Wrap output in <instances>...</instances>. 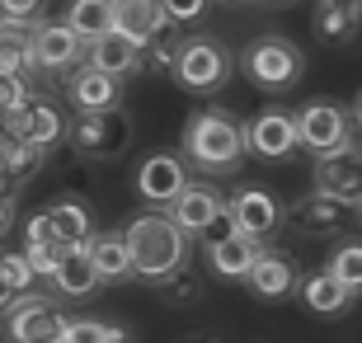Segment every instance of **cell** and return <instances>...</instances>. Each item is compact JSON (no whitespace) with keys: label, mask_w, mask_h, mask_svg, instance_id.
<instances>
[{"label":"cell","mask_w":362,"mask_h":343,"mask_svg":"<svg viewBox=\"0 0 362 343\" xmlns=\"http://www.w3.org/2000/svg\"><path fill=\"white\" fill-rule=\"evenodd\" d=\"M127 250H132V277L141 282H170L175 273H184L188 264V231L170 216V211H141L122 226Z\"/></svg>","instance_id":"cell-1"},{"label":"cell","mask_w":362,"mask_h":343,"mask_svg":"<svg viewBox=\"0 0 362 343\" xmlns=\"http://www.w3.org/2000/svg\"><path fill=\"white\" fill-rule=\"evenodd\" d=\"M245 151H250V136H245V127H240L235 113H226V108H202V113L188 118L184 160L193 165V170H202V179H207V174L240 170Z\"/></svg>","instance_id":"cell-2"},{"label":"cell","mask_w":362,"mask_h":343,"mask_svg":"<svg viewBox=\"0 0 362 343\" xmlns=\"http://www.w3.org/2000/svg\"><path fill=\"white\" fill-rule=\"evenodd\" d=\"M71 310L57 306V296L47 291H24L14 296V306L5 310V343H66V330H71Z\"/></svg>","instance_id":"cell-3"},{"label":"cell","mask_w":362,"mask_h":343,"mask_svg":"<svg viewBox=\"0 0 362 343\" xmlns=\"http://www.w3.org/2000/svg\"><path fill=\"white\" fill-rule=\"evenodd\" d=\"M230 66H235V57H230L226 42L202 38L198 33V38H184V47H179L175 80L188 94H216L230 80Z\"/></svg>","instance_id":"cell-4"},{"label":"cell","mask_w":362,"mask_h":343,"mask_svg":"<svg viewBox=\"0 0 362 343\" xmlns=\"http://www.w3.org/2000/svg\"><path fill=\"white\" fill-rule=\"evenodd\" d=\"M301 71H306V52L287 38H259L245 52V76L255 80L264 94L292 90L296 80H301Z\"/></svg>","instance_id":"cell-5"},{"label":"cell","mask_w":362,"mask_h":343,"mask_svg":"<svg viewBox=\"0 0 362 343\" xmlns=\"http://www.w3.org/2000/svg\"><path fill=\"white\" fill-rule=\"evenodd\" d=\"M296 127H301V146L315 151V156L353 146V113L344 104H334V99H310L296 113Z\"/></svg>","instance_id":"cell-6"},{"label":"cell","mask_w":362,"mask_h":343,"mask_svg":"<svg viewBox=\"0 0 362 343\" xmlns=\"http://www.w3.org/2000/svg\"><path fill=\"white\" fill-rule=\"evenodd\" d=\"M33 71L38 76H71V71L85 66L90 57V42L66 24V19H52V24H38V38H33Z\"/></svg>","instance_id":"cell-7"},{"label":"cell","mask_w":362,"mask_h":343,"mask_svg":"<svg viewBox=\"0 0 362 343\" xmlns=\"http://www.w3.org/2000/svg\"><path fill=\"white\" fill-rule=\"evenodd\" d=\"M188 188V160L184 151H156V156H146L141 165H136V198L151 202V207H175V198Z\"/></svg>","instance_id":"cell-8"},{"label":"cell","mask_w":362,"mask_h":343,"mask_svg":"<svg viewBox=\"0 0 362 343\" xmlns=\"http://www.w3.org/2000/svg\"><path fill=\"white\" fill-rule=\"evenodd\" d=\"M245 136H250V156L259 160H292L296 146H301L296 113H287V108H259L245 127Z\"/></svg>","instance_id":"cell-9"},{"label":"cell","mask_w":362,"mask_h":343,"mask_svg":"<svg viewBox=\"0 0 362 343\" xmlns=\"http://www.w3.org/2000/svg\"><path fill=\"white\" fill-rule=\"evenodd\" d=\"M0 127L5 136H19V141H33V146H57L62 136H71L66 118H62V108L47 104V99H33V104L14 108V113H0Z\"/></svg>","instance_id":"cell-10"},{"label":"cell","mask_w":362,"mask_h":343,"mask_svg":"<svg viewBox=\"0 0 362 343\" xmlns=\"http://www.w3.org/2000/svg\"><path fill=\"white\" fill-rule=\"evenodd\" d=\"M315 193H329V198H344L353 207H362V151L358 146L315 156Z\"/></svg>","instance_id":"cell-11"},{"label":"cell","mask_w":362,"mask_h":343,"mask_svg":"<svg viewBox=\"0 0 362 343\" xmlns=\"http://www.w3.org/2000/svg\"><path fill=\"white\" fill-rule=\"evenodd\" d=\"M170 216L184 226L188 236H207V231L226 216V198H221V188H216L212 179H188V188L175 198Z\"/></svg>","instance_id":"cell-12"},{"label":"cell","mask_w":362,"mask_h":343,"mask_svg":"<svg viewBox=\"0 0 362 343\" xmlns=\"http://www.w3.org/2000/svg\"><path fill=\"white\" fill-rule=\"evenodd\" d=\"M226 211H230V221H235V231L259 240V245H264L282 221V207H278V198H273L269 188H235L226 198Z\"/></svg>","instance_id":"cell-13"},{"label":"cell","mask_w":362,"mask_h":343,"mask_svg":"<svg viewBox=\"0 0 362 343\" xmlns=\"http://www.w3.org/2000/svg\"><path fill=\"white\" fill-rule=\"evenodd\" d=\"M127 136H132V127H127V118H122L118 108L113 113H81V118L71 122V146L81 151V156H118L122 146H127Z\"/></svg>","instance_id":"cell-14"},{"label":"cell","mask_w":362,"mask_h":343,"mask_svg":"<svg viewBox=\"0 0 362 343\" xmlns=\"http://www.w3.org/2000/svg\"><path fill=\"white\" fill-rule=\"evenodd\" d=\"M358 211L362 207H353V202H344V198L306 193V198L292 207V221H296V231H306V236H344V231H353Z\"/></svg>","instance_id":"cell-15"},{"label":"cell","mask_w":362,"mask_h":343,"mask_svg":"<svg viewBox=\"0 0 362 343\" xmlns=\"http://www.w3.org/2000/svg\"><path fill=\"white\" fill-rule=\"evenodd\" d=\"M66 99L76 104V113H113L122 104V80L108 71H94L85 62L81 71L66 76Z\"/></svg>","instance_id":"cell-16"},{"label":"cell","mask_w":362,"mask_h":343,"mask_svg":"<svg viewBox=\"0 0 362 343\" xmlns=\"http://www.w3.org/2000/svg\"><path fill=\"white\" fill-rule=\"evenodd\" d=\"M245 282L264 301H282L287 291L301 287V273H296V259L287 250H259V259H255V268H250Z\"/></svg>","instance_id":"cell-17"},{"label":"cell","mask_w":362,"mask_h":343,"mask_svg":"<svg viewBox=\"0 0 362 343\" xmlns=\"http://www.w3.org/2000/svg\"><path fill=\"white\" fill-rule=\"evenodd\" d=\"M259 240L240 236V231H230V236H216L207 240V268H212L216 277H230V282H245L250 277V268H255L259 259Z\"/></svg>","instance_id":"cell-18"},{"label":"cell","mask_w":362,"mask_h":343,"mask_svg":"<svg viewBox=\"0 0 362 343\" xmlns=\"http://www.w3.org/2000/svg\"><path fill=\"white\" fill-rule=\"evenodd\" d=\"M113 28L146 47L151 38H160L165 28H175V24L165 19L160 0H113Z\"/></svg>","instance_id":"cell-19"},{"label":"cell","mask_w":362,"mask_h":343,"mask_svg":"<svg viewBox=\"0 0 362 343\" xmlns=\"http://www.w3.org/2000/svg\"><path fill=\"white\" fill-rule=\"evenodd\" d=\"M52 287L62 291L66 301H85V296H94V291L104 287V277H99V268H94V259H90V250H85V245L62 250V264H57Z\"/></svg>","instance_id":"cell-20"},{"label":"cell","mask_w":362,"mask_h":343,"mask_svg":"<svg viewBox=\"0 0 362 343\" xmlns=\"http://www.w3.org/2000/svg\"><path fill=\"white\" fill-rule=\"evenodd\" d=\"M296 291H301V306H306L310 315H344V310L353 306V291L344 287V282H339L329 268H315V273H306Z\"/></svg>","instance_id":"cell-21"},{"label":"cell","mask_w":362,"mask_h":343,"mask_svg":"<svg viewBox=\"0 0 362 343\" xmlns=\"http://www.w3.org/2000/svg\"><path fill=\"white\" fill-rule=\"evenodd\" d=\"M94 71H108V76H132V71H141V42H132L127 33H104V38L90 42V57H85Z\"/></svg>","instance_id":"cell-22"},{"label":"cell","mask_w":362,"mask_h":343,"mask_svg":"<svg viewBox=\"0 0 362 343\" xmlns=\"http://www.w3.org/2000/svg\"><path fill=\"white\" fill-rule=\"evenodd\" d=\"M90 259L99 268L104 282H122V277H132V250H127V236L122 231H104V236H94L90 245Z\"/></svg>","instance_id":"cell-23"},{"label":"cell","mask_w":362,"mask_h":343,"mask_svg":"<svg viewBox=\"0 0 362 343\" xmlns=\"http://www.w3.org/2000/svg\"><path fill=\"white\" fill-rule=\"evenodd\" d=\"M47 211H52L57 245H62V250H76V245H90L94 240V216H90L85 202L66 198V202H57V207H47Z\"/></svg>","instance_id":"cell-24"},{"label":"cell","mask_w":362,"mask_h":343,"mask_svg":"<svg viewBox=\"0 0 362 343\" xmlns=\"http://www.w3.org/2000/svg\"><path fill=\"white\" fill-rule=\"evenodd\" d=\"M85 42L113 33V0H66V14H62Z\"/></svg>","instance_id":"cell-25"},{"label":"cell","mask_w":362,"mask_h":343,"mask_svg":"<svg viewBox=\"0 0 362 343\" xmlns=\"http://www.w3.org/2000/svg\"><path fill=\"white\" fill-rule=\"evenodd\" d=\"M358 24H362V10H353V5H344V0H325L320 14H315V33H320V38H329V42L353 38V33H358Z\"/></svg>","instance_id":"cell-26"},{"label":"cell","mask_w":362,"mask_h":343,"mask_svg":"<svg viewBox=\"0 0 362 343\" xmlns=\"http://www.w3.org/2000/svg\"><path fill=\"white\" fill-rule=\"evenodd\" d=\"M0 170L10 174V184H24V179H33V174L42 170V146L10 136V141H5V151H0Z\"/></svg>","instance_id":"cell-27"},{"label":"cell","mask_w":362,"mask_h":343,"mask_svg":"<svg viewBox=\"0 0 362 343\" xmlns=\"http://www.w3.org/2000/svg\"><path fill=\"white\" fill-rule=\"evenodd\" d=\"M325 268H329L353 296H362V240H344V245L329 254V264H325Z\"/></svg>","instance_id":"cell-28"},{"label":"cell","mask_w":362,"mask_h":343,"mask_svg":"<svg viewBox=\"0 0 362 343\" xmlns=\"http://www.w3.org/2000/svg\"><path fill=\"white\" fill-rule=\"evenodd\" d=\"M179 47H184V38H175V33H160V38H151L146 47H141V71H151V76H175V66H179Z\"/></svg>","instance_id":"cell-29"},{"label":"cell","mask_w":362,"mask_h":343,"mask_svg":"<svg viewBox=\"0 0 362 343\" xmlns=\"http://www.w3.org/2000/svg\"><path fill=\"white\" fill-rule=\"evenodd\" d=\"M66 343H127L122 325L113 320H90V315H76L66 330Z\"/></svg>","instance_id":"cell-30"},{"label":"cell","mask_w":362,"mask_h":343,"mask_svg":"<svg viewBox=\"0 0 362 343\" xmlns=\"http://www.w3.org/2000/svg\"><path fill=\"white\" fill-rule=\"evenodd\" d=\"M33 245H57V226H52V211L47 207L33 211L24 221V250H33Z\"/></svg>","instance_id":"cell-31"},{"label":"cell","mask_w":362,"mask_h":343,"mask_svg":"<svg viewBox=\"0 0 362 343\" xmlns=\"http://www.w3.org/2000/svg\"><path fill=\"white\" fill-rule=\"evenodd\" d=\"M5 273H10L14 296L33 291V282H38V273H33V264H28V254H5Z\"/></svg>","instance_id":"cell-32"},{"label":"cell","mask_w":362,"mask_h":343,"mask_svg":"<svg viewBox=\"0 0 362 343\" xmlns=\"http://www.w3.org/2000/svg\"><path fill=\"white\" fill-rule=\"evenodd\" d=\"M42 5L47 0H0V19H10V24H42Z\"/></svg>","instance_id":"cell-33"},{"label":"cell","mask_w":362,"mask_h":343,"mask_svg":"<svg viewBox=\"0 0 362 343\" xmlns=\"http://www.w3.org/2000/svg\"><path fill=\"white\" fill-rule=\"evenodd\" d=\"M160 5H165V19H170V24H193V19L207 14L212 0H160Z\"/></svg>","instance_id":"cell-34"},{"label":"cell","mask_w":362,"mask_h":343,"mask_svg":"<svg viewBox=\"0 0 362 343\" xmlns=\"http://www.w3.org/2000/svg\"><path fill=\"white\" fill-rule=\"evenodd\" d=\"M28 254V264H33V273L38 277H57V264H62V245H33Z\"/></svg>","instance_id":"cell-35"},{"label":"cell","mask_w":362,"mask_h":343,"mask_svg":"<svg viewBox=\"0 0 362 343\" xmlns=\"http://www.w3.org/2000/svg\"><path fill=\"white\" fill-rule=\"evenodd\" d=\"M160 287H165V296H170V301H184V306H188L193 296H198V277L184 268V273H175L170 282H160Z\"/></svg>","instance_id":"cell-36"},{"label":"cell","mask_w":362,"mask_h":343,"mask_svg":"<svg viewBox=\"0 0 362 343\" xmlns=\"http://www.w3.org/2000/svg\"><path fill=\"white\" fill-rule=\"evenodd\" d=\"M14 306V287H10V273H5V254H0V315Z\"/></svg>","instance_id":"cell-37"},{"label":"cell","mask_w":362,"mask_h":343,"mask_svg":"<svg viewBox=\"0 0 362 343\" xmlns=\"http://www.w3.org/2000/svg\"><path fill=\"white\" fill-rule=\"evenodd\" d=\"M10 226H14V202H10V198H0V236H5Z\"/></svg>","instance_id":"cell-38"},{"label":"cell","mask_w":362,"mask_h":343,"mask_svg":"<svg viewBox=\"0 0 362 343\" xmlns=\"http://www.w3.org/2000/svg\"><path fill=\"white\" fill-rule=\"evenodd\" d=\"M0 198H10V174L0 170Z\"/></svg>","instance_id":"cell-39"},{"label":"cell","mask_w":362,"mask_h":343,"mask_svg":"<svg viewBox=\"0 0 362 343\" xmlns=\"http://www.w3.org/2000/svg\"><path fill=\"white\" fill-rule=\"evenodd\" d=\"M353 122H358V127H362V99H358V108H353Z\"/></svg>","instance_id":"cell-40"},{"label":"cell","mask_w":362,"mask_h":343,"mask_svg":"<svg viewBox=\"0 0 362 343\" xmlns=\"http://www.w3.org/2000/svg\"><path fill=\"white\" fill-rule=\"evenodd\" d=\"M344 5H353V10H362V0H344Z\"/></svg>","instance_id":"cell-41"},{"label":"cell","mask_w":362,"mask_h":343,"mask_svg":"<svg viewBox=\"0 0 362 343\" xmlns=\"http://www.w3.org/2000/svg\"><path fill=\"white\" fill-rule=\"evenodd\" d=\"M221 5H240V0H221Z\"/></svg>","instance_id":"cell-42"},{"label":"cell","mask_w":362,"mask_h":343,"mask_svg":"<svg viewBox=\"0 0 362 343\" xmlns=\"http://www.w3.org/2000/svg\"><path fill=\"white\" fill-rule=\"evenodd\" d=\"M193 343H207V339H193Z\"/></svg>","instance_id":"cell-43"},{"label":"cell","mask_w":362,"mask_h":343,"mask_svg":"<svg viewBox=\"0 0 362 343\" xmlns=\"http://www.w3.org/2000/svg\"><path fill=\"white\" fill-rule=\"evenodd\" d=\"M320 5H325V0H320Z\"/></svg>","instance_id":"cell-44"}]
</instances>
